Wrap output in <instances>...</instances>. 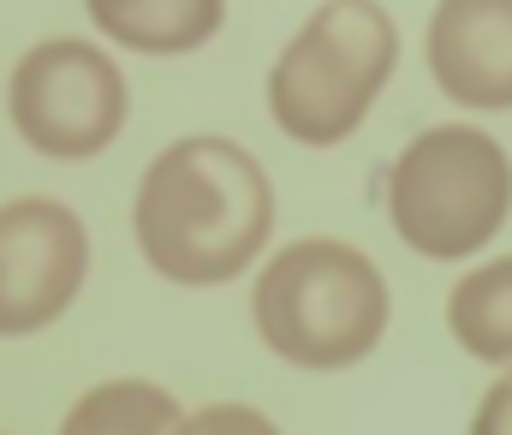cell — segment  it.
<instances>
[{"instance_id": "9", "label": "cell", "mask_w": 512, "mask_h": 435, "mask_svg": "<svg viewBox=\"0 0 512 435\" xmlns=\"http://www.w3.org/2000/svg\"><path fill=\"white\" fill-rule=\"evenodd\" d=\"M447 328H453V340L471 358L512 370V257H495V263L471 269L453 287V298H447Z\"/></svg>"}, {"instance_id": "6", "label": "cell", "mask_w": 512, "mask_h": 435, "mask_svg": "<svg viewBox=\"0 0 512 435\" xmlns=\"http://www.w3.org/2000/svg\"><path fill=\"white\" fill-rule=\"evenodd\" d=\"M90 275V233L54 197L0 203V334H36L78 298Z\"/></svg>"}, {"instance_id": "7", "label": "cell", "mask_w": 512, "mask_h": 435, "mask_svg": "<svg viewBox=\"0 0 512 435\" xmlns=\"http://www.w3.org/2000/svg\"><path fill=\"white\" fill-rule=\"evenodd\" d=\"M429 72L459 108H512V0H441Z\"/></svg>"}, {"instance_id": "4", "label": "cell", "mask_w": 512, "mask_h": 435, "mask_svg": "<svg viewBox=\"0 0 512 435\" xmlns=\"http://www.w3.org/2000/svg\"><path fill=\"white\" fill-rule=\"evenodd\" d=\"M512 209V161L477 126H435L417 144L399 149L393 173H387V215L393 233L435 257H471L483 251Z\"/></svg>"}, {"instance_id": "1", "label": "cell", "mask_w": 512, "mask_h": 435, "mask_svg": "<svg viewBox=\"0 0 512 435\" xmlns=\"http://www.w3.org/2000/svg\"><path fill=\"white\" fill-rule=\"evenodd\" d=\"M137 251L179 287H221L245 275L274 233V191L251 149L233 138H179L137 185Z\"/></svg>"}, {"instance_id": "2", "label": "cell", "mask_w": 512, "mask_h": 435, "mask_svg": "<svg viewBox=\"0 0 512 435\" xmlns=\"http://www.w3.org/2000/svg\"><path fill=\"white\" fill-rule=\"evenodd\" d=\"M256 334L298 370H346L387 328L382 269L340 239H298L268 257L251 292Z\"/></svg>"}, {"instance_id": "5", "label": "cell", "mask_w": 512, "mask_h": 435, "mask_svg": "<svg viewBox=\"0 0 512 435\" xmlns=\"http://www.w3.org/2000/svg\"><path fill=\"white\" fill-rule=\"evenodd\" d=\"M12 126L48 161H90L126 126V78L96 42H36L12 72Z\"/></svg>"}, {"instance_id": "3", "label": "cell", "mask_w": 512, "mask_h": 435, "mask_svg": "<svg viewBox=\"0 0 512 435\" xmlns=\"http://www.w3.org/2000/svg\"><path fill=\"white\" fill-rule=\"evenodd\" d=\"M393 60H399V30L376 0H328L280 48L268 72V114L298 144H340L364 126Z\"/></svg>"}, {"instance_id": "11", "label": "cell", "mask_w": 512, "mask_h": 435, "mask_svg": "<svg viewBox=\"0 0 512 435\" xmlns=\"http://www.w3.org/2000/svg\"><path fill=\"white\" fill-rule=\"evenodd\" d=\"M179 435H280V430H274L256 406H233V400H227V406H203V412H191Z\"/></svg>"}, {"instance_id": "10", "label": "cell", "mask_w": 512, "mask_h": 435, "mask_svg": "<svg viewBox=\"0 0 512 435\" xmlns=\"http://www.w3.org/2000/svg\"><path fill=\"white\" fill-rule=\"evenodd\" d=\"M179 430H185L179 400L161 382H143V376L90 388L60 424V435H179Z\"/></svg>"}, {"instance_id": "12", "label": "cell", "mask_w": 512, "mask_h": 435, "mask_svg": "<svg viewBox=\"0 0 512 435\" xmlns=\"http://www.w3.org/2000/svg\"><path fill=\"white\" fill-rule=\"evenodd\" d=\"M471 435H512V370L483 394V406L471 418Z\"/></svg>"}, {"instance_id": "8", "label": "cell", "mask_w": 512, "mask_h": 435, "mask_svg": "<svg viewBox=\"0 0 512 435\" xmlns=\"http://www.w3.org/2000/svg\"><path fill=\"white\" fill-rule=\"evenodd\" d=\"M84 6L120 48L137 54H191L227 18L221 0H84Z\"/></svg>"}]
</instances>
